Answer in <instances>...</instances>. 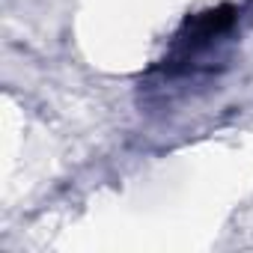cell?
Masks as SVG:
<instances>
[{
  "label": "cell",
  "mask_w": 253,
  "mask_h": 253,
  "mask_svg": "<svg viewBox=\"0 0 253 253\" xmlns=\"http://www.w3.org/2000/svg\"><path fill=\"white\" fill-rule=\"evenodd\" d=\"M235 18H238V9L229 6V3L188 18L182 24V30L176 33V39H173V51L167 54L164 69L170 75L194 72L200 66V60H206L214 51V45L226 39V33L235 27Z\"/></svg>",
  "instance_id": "1"
}]
</instances>
